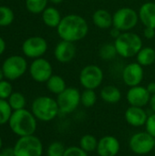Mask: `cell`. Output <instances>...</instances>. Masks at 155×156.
I'll list each match as a JSON object with an SVG mask.
<instances>
[{"label": "cell", "mask_w": 155, "mask_h": 156, "mask_svg": "<svg viewBox=\"0 0 155 156\" xmlns=\"http://www.w3.org/2000/svg\"><path fill=\"white\" fill-rule=\"evenodd\" d=\"M150 98L151 94L147 90L146 87L142 85L131 87L126 93V99L130 106L144 108L149 105Z\"/></svg>", "instance_id": "obj_14"}, {"label": "cell", "mask_w": 155, "mask_h": 156, "mask_svg": "<svg viewBox=\"0 0 155 156\" xmlns=\"http://www.w3.org/2000/svg\"><path fill=\"white\" fill-rule=\"evenodd\" d=\"M98 101V95L95 90H87L81 92L80 97V103L85 108H92Z\"/></svg>", "instance_id": "obj_26"}, {"label": "cell", "mask_w": 155, "mask_h": 156, "mask_svg": "<svg viewBox=\"0 0 155 156\" xmlns=\"http://www.w3.org/2000/svg\"><path fill=\"white\" fill-rule=\"evenodd\" d=\"M5 43L4 41V39L2 37H0V55L5 51Z\"/></svg>", "instance_id": "obj_40"}, {"label": "cell", "mask_w": 155, "mask_h": 156, "mask_svg": "<svg viewBox=\"0 0 155 156\" xmlns=\"http://www.w3.org/2000/svg\"><path fill=\"white\" fill-rule=\"evenodd\" d=\"M100 99L108 104H116L121 101L122 94L121 90L114 85H106L100 91Z\"/></svg>", "instance_id": "obj_20"}, {"label": "cell", "mask_w": 155, "mask_h": 156, "mask_svg": "<svg viewBox=\"0 0 155 156\" xmlns=\"http://www.w3.org/2000/svg\"><path fill=\"white\" fill-rule=\"evenodd\" d=\"M7 101L13 111H18L25 109L26 106V98L20 92H13L10 97L7 99Z\"/></svg>", "instance_id": "obj_27"}, {"label": "cell", "mask_w": 155, "mask_h": 156, "mask_svg": "<svg viewBox=\"0 0 155 156\" xmlns=\"http://www.w3.org/2000/svg\"><path fill=\"white\" fill-rule=\"evenodd\" d=\"M143 35L146 39H153L155 37V28L153 27H144Z\"/></svg>", "instance_id": "obj_35"}, {"label": "cell", "mask_w": 155, "mask_h": 156, "mask_svg": "<svg viewBox=\"0 0 155 156\" xmlns=\"http://www.w3.org/2000/svg\"><path fill=\"white\" fill-rule=\"evenodd\" d=\"M149 115L142 107L130 106L127 108L124 113V118L126 122L132 127H143L145 126Z\"/></svg>", "instance_id": "obj_17"}, {"label": "cell", "mask_w": 155, "mask_h": 156, "mask_svg": "<svg viewBox=\"0 0 155 156\" xmlns=\"http://www.w3.org/2000/svg\"><path fill=\"white\" fill-rule=\"evenodd\" d=\"M10 130L18 137L35 134L37 128V120L32 113L26 109L14 111L7 123Z\"/></svg>", "instance_id": "obj_2"}, {"label": "cell", "mask_w": 155, "mask_h": 156, "mask_svg": "<svg viewBox=\"0 0 155 156\" xmlns=\"http://www.w3.org/2000/svg\"><path fill=\"white\" fill-rule=\"evenodd\" d=\"M76 53L77 48L75 43L62 39L57 44L54 49L55 58L60 63H69L72 61L76 57Z\"/></svg>", "instance_id": "obj_16"}, {"label": "cell", "mask_w": 155, "mask_h": 156, "mask_svg": "<svg viewBox=\"0 0 155 156\" xmlns=\"http://www.w3.org/2000/svg\"><path fill=\"white\" fill-rule=\"evenodd\" d=\"M64 0H48V2H51L52 4H55V5H58V4H60L62 3Z\"/></svg>", "instance_id": "obj_41"}, {"label": "cell", "mask_w": 155, "mask_h": 156, "mask_svg": "<svg viewBox=\"0 0 155 156\" xmlns=\"http://www.w3.org/2000/svg\"><path fill=\"white\" fill-rule=\"evenodd\" d=\"M2 147H3V140H2V138L0 137V152L2 151Z\"/></svg>", "instance_id": "obj_43"}, {"label": "cell", "mask_w": 155, "mask_h": 156, "mask_svg": "<svg viewBox=\"0 0 155 156\" xmlns=\"http://www.w3.org/2000/svg\"><path fill=\"white\" fill-rule=\"evenodd\" d=\"M117 49L114 43L106 42L99 49V56L104 61H111L117 57Z\"/></svg>", "instance_id": "obj_25"}, {"label": "cell", "mask_w": 155, "mask_h": 156, "mask_svg": "<svg viewBox=\"0 0 155 156\" xmlns=\"http://www.w3.org/2000/svg\"><path fill=\"white\" fill-rule=\"evenodd\" d=\"M46 84L48 91L57 96L67 89V84L65 80L58 75H52L46 82Z\"/></svg>", "instance_id": "obj_23"}, {"label": "cell", "mask_w": 155, "mask_h": 156, "mask_svg": "<svg viewBox=\"0 0 155 156\" xmlns=\"http://www.w3.org/2000/svg\"><path fill=\"white\" fill-rule=\"evenodd\" d=\"M14 20V13L7 6H0V26L5 27L10 25Z\"/></svg>", "instance_id": "obj_31"}, {"label": "cell", "mask_w": 155, "mask_h": 156, "mask_svg": "<svg viewBox=\"0 0 155 156\" xmlns=\"http://www.w3.org/2000/svg\"><path fill=\"white\" fill-rule=\"evenodd\" d=\"M145 131L149 133L153 138H155V113L153 112L151 115H149L147 122L145 123Z\"/></svg>", "instance_id": "obj_34"}, {"label": "cell", "mask_w": 155, "mask_h": 156, "mask_svg": "<svg viewBox=\"0 0 155 156\" xmlns=\"http://www.w3.org/2000/svg\"><path fill=\"white\" fill-rule=\"evenodd\" d=\"M114 45L117 49L118 56L123 58H131L136 57L138 52L142 49V37L132 31L122 32L117 38L114 39Z\"/></svg>", "instance_id": "obj_3"}, {"label": "cell", "mask_w": 155, "mask_h": 156, "mask_svg": "<svg viewBox=\"0 0 155 156\" xmlns=\"http://www.w3.org/2000/svg\"><path fill=\"white\" fill-rule=\"evenodd\" d=\"M5 76H4V72H3V69H0V81L3 80V78H4Z\"/></svg>", "instance_id": "obj_42"}, {"label": "cell", "mask_w": 155, "mask_h": 156, "mask_svg": "<svg viewBox=\"0 0 155 156\" xmlns=\"http://www.w3.org/2000/svg\"><path fill=\"white\" fill-rule=\"evenodd\" d=\"M154 151H155V143H154Z\"/></svg>", "instance_id": "obj_45"}, {"label": "cell", "mask_w": 155, "mask_h": 156, "mask_svg": "<svg viewBox=\"0 0 155 156\" xmlns=\"http://www.w3.org/2000/svg\"><path fill=\"white\" fill-rule=\"evenodd\" d=\"M149 107L152 110V112L155 113V94L151 95L150 101H149Z\"/></svg>", "instance_id": "obj_38"}, {"label": "cell", "mask_w": 155, "mask_h": 156, "mask_svg": "<svg viewBox=\"0 0 155 156\" xmlns=\"http://www.w3.org/2000/svg\"><path fill=\"white\" fill-rule=\"evenodd\" d=\"M23 53L32 58H41L48 50V42L41 37H31L25 40L22 46Z\"/></svg>", "instance_id": "obj_13"}, {"label": "cell", "mask_w": 155, "mask_h": 156, "mask_svg": "<svg viewBox=\"0 0 155 156\" xmlns=\"http://www.w3.org/2000/svg\"><path fill=\"white\" fill-rule=\"evenodd\" d=\"M120 150V141L113 135H105L99 139L96 152L99 156H117Z\"/></svg>", "instance_id": "obj_15"}, {"label": "cell", "mask_w": 155, "mask_h": 156, "mask_svg": "<svg viewBox=\"0 0 155 156\" xmlns=\"http://www.w3.org/2000/svg\"><path fill=\"white\" fill-rule=\"evenodd\" d=\"M15 156H42L43 144L36 135L19 137L14 147Z\"/></svg>", "instance_id": "obj_5"}, {"label": "cell", "mask_w": 155, "mask_h": 156, "mask_svg": "<svg viewBox=\"0 0 155 156\" xmlns=\"http://www.w3.org/2000/svg\"><path fill=\"white\" fill-rule=\"evenodd\" d=\"M62 19L60 12L52 6L47 7L42 12V20L46 26L48 27H55L57 28Z\"/></svg>", "instance_id": "obj_21"}, {"label": "cell", "mask_w": 155, "mask_h": 156, "mask_svg": "<svg viewBox=\"0 0 155 156\" xmlns=\"http://www.w3.org/2000/svg\"><path fill=\"white\" fill-rule=\"evenodd\" d=\"M122 31H120L118 28H116V27H112L111 29H110V35L115 39V38H117L121 34H122Z\"/></svg>", "instance_id": "obj_36"}, {"label": "cell", "mask_w": 155, "mask_h": 156, "mask_svg": "<svg viewBox=\"0 0 155 156\" xmlns=\"http://www.w3.org/2000/svg\"><path fill=\"white\" fill-rule=\"evenodd\" d=\"M155 138L149 133L138 132L133 133L129 140L130 150L138 155H146L154 150Z\"/></svg>", "instance_id": "obj_9"}, {"label": "cell", "mask_w": 155, "mask_h": 156, "mask_svg": "<svg viewBox=\"0 0 155 156\" xmlns=\"http://www.w3.org/2000/svg\"><path fill=\"white\" fill-rule=\"evenodd\" d=\"M146 89L151 95L155 94V81H152V82L148 83V85L146 86Z\"/></svg>", "instance_id": "obj_37"}, {"label": "cell", "mask_w": 155, "mask_h": 156, "mask_svg": "<svg viewBox=\"0 0 155 156\" xmlns=\"http://www.w3.org/2000/svg\"><path fill=\"white\" fill-rule=\"evenodd\" d=\"M112 17L113 27L122 32L132 31L140 22L138 12L129 6L117 9L112 14Z\"/></svg>", "instance_id": "obj_6"}, {"label": "cell", "mask_w": 155, "mask_h": 156, "mask_svg": "<svg viewBox=\"0 0 155 156\" xmlns=\"http://www.w3.org/2000/svg\"><path fill=\"white\" fill-rule=\"evenodd\" d=\"M66 148L59 141L52 142L47 148V156H64Z\"/></svg>", "instance_id": "obj_30"}, {"label": "cell", "mask_w": 155, "mask_h": 156, "mask_svg": "<svg viewBox=\"0 0 155 156\" xmlns=\"http://www.w3.org/2000/svg\"><path fill=\"white\" fill-rule=\"evenodd\" d=\"M144 78V69L138 62H131L127 64L122 72V81L129 88L141 85Z\"/></svg>", "instance_id": "obj_11"}, {"label": "cell", "mask_w": 155, "mask_h": 156, "mask_svg": "<svg viewBox=\"0 0 155 156\" xmlns=\"http://www.w3.org/2000/svg\"><path fill=\"white\" fill-rule=\"evenodd\" d=\"M140 22L144 27L155 28V2H145L138 10Z\"/></svg>", "instance_id": "obj_18"}, {"label": "cell", "mask_w": 155, "mask_h": 156, "mask_svg": "<svg viewBox=\"0 0 155 156\" xmlns=\"http://www.w3.org/2000/svg\"><path fill=\"white\" fill-rule=\"evenodd\" d=\"M131 1H135V0H131Z\"/></svg>", "instance_id": "obj_46"}, {"label": "cell", "mask_w": 155, "mask_h": 156, "mask_svg": "<svg viewBox=\"0 0 155 156\" xmlns=\"http://www.w3.org/2000/svg\"><path fill=\"white\" fill-rule=\"evenodd\" d=\"M12 93H13V88L10 82L2 80L0 81V99L6 100L10 97Z\"/></svg>", "instance_id": "obj_32"}, {"label": "cell", "mask_w": 155, "mask_h": 156, "mask_svg": "<svg viewBox=\"0 0 155 156\" xmlns=\"http://www.w3.org/2000/svg\"><path fill=\"white\" fill-rule=\"evenodd\" d=\"M104 80L102 69L95 64H89L83 67L79 72V80L80 85L87 90H97Z\"/></svg>", "instance_id": "obj_7"}, {"label": "cell", "mask_w": 155, "mask_h": 156, "mask_svg": "<svg viewBox=\"0 0 155 156\" xmlns=\"http://www.w3.org/2000/svg\"><path fill=\"white\" fill-rule=\"evenodd\" d=\"M29 72L32 79L39 83L47 82L53 75V69L49 61L45 58H36L30 65Z\"/></svg>", "instance_id": "obj_12"}, {"label": "cell", "mask_w": 155, "mask_h": 156, "mask_svg": "<svg viewBox=\"0 0 155 156\" xmlns=\"http://www.w3.org/2000/svg\"><path fill=\"white\" fill-rule=\"evenodd\" d=\"M99 140L93 134H84L81 136L79 142V146L82 148L88 154L96 152Z\"/></svg>", "instance_id": "obj_24"}, {"label": "cell", "mask_w": 155, "mask_h": 156, "mask_svg": "<svg viewBox=\"0 0 155 156\" xmlns=\"http://www.w3.org/2000/svg\"><path fill=\"white\" fill-rule=\"evenodd\" d=\"M31 112L37 121L48 122L55 120L60 113L57 100L48 96H40L34 100Z\"/></svg>", "instance_id": "obj_4"}, {"label": "cell", "mask_w": 155, "mask_h": 156, "mask_svg": "<svg viewBox=\"0 0 155 156\" xmlns=\"http://www.w3.org/2000/svg\"><path fill=\"white\" fill-rule=\"evenodd\" d=\"M88 21L78 14H69L62 17L57 27L60 39L76 43L84 39L89 34Z\"/></svg>", "instance_id": "obj_1"}, {"label": "cell", "mask_w": 155, "mask_h": 156, "mask_svg": "<svg viewBox=\"0 0 155 156\" xmlns=\"http://www.w3.org/2000/svg\"><path fill=\"white\" fill-rule=\"evenodd\" d=\"M91 19L94 26L100 29H111L113 27L112 14L106 9L100 8L94 11Z\"/></svg>", "instance_id": "obj_19"}, {"label": "cell", "mask_w": 155, "mask_h": 156, "mask_svg": "<svg viewBox=\"0 0 155 156\" xmlns=\"http://www.w3.org/2000/svg\"><path fill=\"white\" fill-rule=\"evenodd\" d=\"M48 0H26V6L29 12L40 14L48 7Z\"/></svg>", "instance_id": "obj_28"}, {"label": "cell", "mask_w": 155, "mask_h": 156, "mask_svg": "<svg viewBox=\"0 0 155 156\" xmlns=\"http://www.w3.org/2000/svg\"><path fill=\"white\" fill-rule=\"evenodd\" d=\"M13 112L7 101L0 99V125L8 123Z\"/></svg>", "instance_id": "obj_29"}, {"label": "cell", "mask_w": 155, "mask_h": 156, "mask_svg": "<svg viewBox=\"0 0 155 156\" xmlns=\"http://www.w3.org/2000/svg\"><path fill=\"white\" fill-rule=\"evenodd\" d=\"M64 156H89V154L79 146L73 145L66 148Z\"/></svg>", "instance_id": "obj_33"}, {"label": "cell", "mask_w": 155, "mask_h": 156, "mask_svg": "<svg viewBox=\"0 0 155 156\" xmlns=\"http://www.w3.org/2000/svg\"><path fill=\"white\" fill-rule=\"evenodd\" d=\"M27 68L26 60L20 56H12L7 58L3 63V72L5 78L9 80H15L22 77Z\"/></svg>", "instance_id": "obj_10"}, {"label": "cell", "mask_w": 155, "mask_h": 156, "mask_svg": "<svg viewBox=\"0 0 155 156\" xmlns=\"http://www.w3.org/2000/svg\"><path fill=\"white\" fill-rule=\"evenodd\" d=\"M0 156H6V155H5V154H4V153L1 151V152H0Z\"/></svg>", "instance_id": "obj_44"}, {"label": "cell", "mask_w": 155, "mask_h": 156, "mask_svg": "<svg viewBox=\"0 0 155 156\" xmlns=\"http://www.w3.org/2000/svg\"><path fill=\"white\" fill-rule=\"evenodd\" d=\"M136 62L143 67L152 66L155 62V49L152 47H143L136 55Z\"/></svg>", "instance_id": "obj_22"}, {"label": "cell", "mask_w": 155, "mask_h": 156, "mask_svg": "<svg viewBox=\"0 0 155 156\" xmlns=\"http://www.w3.org/2000/svg\"><path fill=\"white\" fill-rule=\"evenodd\" d=\"M2 152H3L6 156H15L13 147H6V148L3 149Z\"/></svg>", "instance_id": "obj_39"}, {"label": "cell", "mask_w": 155, "mask_h": 156, "mask_svg": "<svg viewBox=\"0 0 155 156\" xmlns=\"http://www.w3.org/2000/svg\"><path fill=\"white\" fill-rule=\"evenodd\" d=\"M81 92L75 87H67V89L57 96V102L59 112L62 114H70L74 112L80 103Z\"/></svg>", "instance_id": "obj_8"}]
</instances>
